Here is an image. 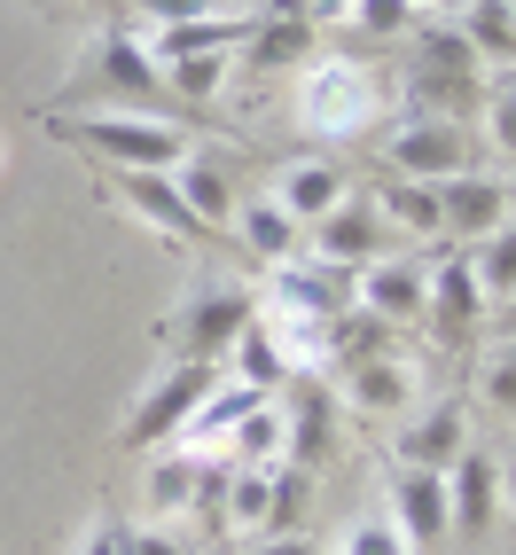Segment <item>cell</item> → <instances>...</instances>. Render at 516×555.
Returning a JSON list of instances; mask_svg holds the SVG:
<instances>
[{"label":"cell","instance_id":"d590c367","mask_svg":"<svg viewBox=\"0 0 516 555\" xmlns=\"http://www.w3.org/2000/svg\"><path fill=\"white\" fill-rule=\"evenodd\" d=\"M501 493H508V508H516V469H508V477H501Z\"/></svg>","mask_w":516,"mask_h":555},{"label":"cell","instance_id":"ac0fdd59","mask_svg":"<svg viewBox=\"0 0 516 555\" xmlns=\"http://www.w3.org/2000/svg\"><path fill=\"white\" fill-rule=\"evenodd\" d=\"M493 508H501V469H493V454H462L454 469H447V516H454V532L462 540H477L493 525Z\"/></svg>","mask_w":516,"mask_h":555},{"label":"cell","instance_id":"e575fe53","mask_svg":"<svg viewBox=\"0 0 516 555\" xmlns=\"http://www.w3.org/2000/svg\"><path fill=\"white\" fill-rule=\"evenodd\" d=\"M501 328H508V345H516V298H508V306H501Z\"/></svg>","mask_w":516,"mask_h":555},{"label":"cell","instance_id":"cb8c5ba5","mask_svg":"<svg viewBox=\"0 0 516 555\" xmlns=\"http://www.w3.org/2000/svg\"><path fill=\"white\" fill-rule=\"evenodd\" d=\"M462 48L477 55V63H516V24H508V9L501 0H462Z\"/></svg>","mask_w":516,"mask_h":555},{"label":"cell","instance_id":"ab89813d","mask_svg":"<svg viewBox=\"0 0 516 555\" xmlns=\"http://www.w3.org/2000/svg\"><path fill=\"white\" fill-rule=\"evenodd\" d=\"M408 9H430V0H408Z\"/></svg>","mask_w":516,"mask_h":555},{"label":"cell","instance_id":"3957f363","mask_svg":"<svg viewBox=\"0 0 516 555\" xmlns=\"http://www.w3.org/2000/svg\"><path fill=\"white\" fill-rule=\"evenodd\" d=\"M298 118L321 141H360L384 118V70L360 55H313L298 70Z\"/></svg>","mask_w":516,"mask_h":555},{"label":"cell","instance_id":"8d00e7d4","mask_svg":"<svg viewBox=\"0 0 516 555\" xmlns=\"http://www.w3.org/2000/svg\"><path fill=\"white\" fill-rule=\"evenodd\" d=\"M501 94H508V109H516V79H508V87H501Z\"/></svg>","mask_w":516,"mask_h":555},{"label":"cell","instance_id":"484cf974","mask_svg":"<svg viewBox=\"0 0 516 555\" xmlns=\"http://www.w3.org/2000/svg\"><path fill=\"white\" fill-rule=\"evenodd\" d=\"M157 70H165V94H172V102L211 109L219 87H228V70H235V55H180V63H157Z\"/></svg>","mask_w":516,"mask_h":555},{"label":"cell","instance_id":"8fae6325","mask_svg":"<svg viewBox=\"0 0 516 555\" xmlns=\"http://www.w3.org/2000/svg\"><path fill=\"white\" fill-rule=\"evenodd\" d=\"M423 298H430V267H415V258H399V250L367 258V267L352 274V306L376 313V321H415Z\"/></svg>","mask_w":516,"mask_h":555},{"label":"cell","instance_id":"d6986e66","mask_svg":"<svg viewBox=\"0 0 516 555\" xmlns=\"http://www.w3.org/2000/svg\"><path fill=\"white\" fill-rule=\"evenodd\" d=\"M118 180V196H126V211H141L150 228L165 235V243H204V228H196V211L180 204V189L165 172H109Z\"/></svg>","mask_w":516,"mask_h":555},{"label":"cell","instance_id":"1f68e13d","mask_svg":"<svg viewBox=\"0 0 516 555\" xmlns=\"http://www.w3.org/2000/svg\"><path fill=\"white\" fill-rule=\"evenodd\" d=\"M70 555H126V525H118V516H94L87 540L70 547Z\"/></svg>","mask_w":516,"mask_h":555},{"label":"cell","instance_id":"5bb4252c","mask_svg":"<svg viewBox=\"0 0 516 555\" xmlns=\"http://www.w3.org/2000/svg\"><path fill=\"white\" fill-rule=\"evenodd\" d=\"M462 454H469V415L454 399L423 406V415L399 430V469H454Z\"/></svg>","mask_w":516,"mask_h":555},{"label":"cell","instance_id":"44dd1931","mask_svg":"<svg viewBox=\"0 0 516 555\" xmlns=\"http://www.w3.org/2000/svg\"><path fill=\"white\" fill-rule=\"evenodd\" d=\"M306 55H321L313 16H250L243 63H258V70H289V63H306Z\"/></svg>","mask_w":516,"mask_h":555},{"label":"cell","instance_id":"5b68a950","mask_svg":"<svg viewBox=\"0 0 516 555\" xmlns=\"http://www.w3.org/2000/svg\"><path fill=\"white\" fill-rule=\"evenodd\" d=\"M384 165H391L399 180H423V189H438V180L469 172V133H462V118L408 109V118L384 133Z\"/></svg>","mask_w":516,"mask_h":555},{"label":"cell","instance_id":"603a6c76","mask_svg":"<svg viewBox=\"0 0 516 555\" xmlns=\"http://www.w3.org/2000/svg\"><path fill=\"white\" fill-rule=\"evenodd\" d=\"M228 384H243V391H258V399H274V391L289 384V360H282V345H274L267 321H250L243 337L228 345Z\"/></svg>","mask_w":516,"mask_h":555},{"label":"cell","instance_id":"e0dca14e","mask_svg":"<svg viewBox=\"0 0 516 555\" xmlns=\"http://www.w3.org/2000/svg\"><path fill=\"white\" fill-rule=\"evenodd\" d=\"M328 454H337V399H328V391H298L282 406V462L313 469Z\"/></svg>","mask_w":516,"mask_h":555},{"label":"cell","instance_id":"52a82bcc","mask_svg":"<svg viewBox=\"0 0 516 555\" xmlns=\"http://www.w3.org/2000/svg\"><path fill=\"white\" fill-rule=\"evenodd\" d=\"M211 384H219V376H211L204 360H172L165 376H157L150 391H141V406L126 415V447H141V454L172 447V438H180V423L196 415V399H204Z\"/></svg>","mask_w":516,"mask_h":555},{"label":"cell","instance_id":"4316f807","mask_svg":"<svg viewBox=\"0 0 516 555\" xmlns=\"http://www.w3.org/2000/svg\"><path fill=\"white\" fill-rule=\"evenodd\" d=\"M228 447H235V462H243V469H274V462H282V399H258L250 415L235 423Z\"/></svg>","mask_w":516,"mask_h":555},{"label":"cell","instance_id":"83f0119b","mask_svg":"<svg viewBox=\"0 0 516 555\" xmlns=\"http://www.w3.org/2000/svg\"><path fill=\"white\" fill-rule=\"evenodd\" d=\"M469 274L486 298H516V219H501L486 243H469Z\"/></svg>","mask_w":516,"mask_h":555},{"label":"cell","instance_id":"7a4b0ae2","mask_svg":"<svg viewBox=\"0 0 516 555\" xmlns=\"http://www.w3.org/2000/svg\"><path fill=\"white\" fill-rule=\"evenodd\" d=\"M48 133L102 157L109 172H172L189 157V133L172 118H150V109H79V118H48Z\"/></svg>","mask_w":516,"mask_h":555},{"label":"cell","instance_id":"7402d4cb","mask_svg":"<svg viewBox=\"0 0 516 555\" xmlns=\"http://www.w3.org/2000/svg\"><path fill=\"white\" fill-rule=\"evenodd\" d=\"M228 228L243 235V250L250 258H267V267H282V258H298V219H289L274 196H250V204H235V219H228Z\"/></svg>","mask_w":516,"mask_h":555},{"label":"cell","instance_id":"ba28073f","mask_svg":"<svg viewBox=\"0 0 516 555\" xmlns=\"http://www.w3.org/2000/svg\"><path fill=\"white\" fill-rule=\"evenodd\" d=\"M415 87H423L415 109H438V118L477 102V55L462 48V31H415Z\"/></svg>","mask_w":516,"mask_h":555},{"label":"cell","instance_id":"2e32d148","mask_svg":"<svg viewBox=\"0 0 516 555\" xmlns=\"http://www.w3.org/2000/svg\"><path fill=\"white\" fill-rule=\"evenodd\" d=\"M165 180L180 189V204L196 211V228H204V235H219V228L235 219V204H243V196H235V172L219 165V157H196V150L180 157V165H172Z\"/></svg>","mask_w":516,"mask_h":555},{"label":"cell","instance_id":"7c38bea8","mask_svg":"<svg viewBox=\"0 0 516 555\" xmlns=\"http://www.w3.org/2000/svg\"><path fill=\"white\" fill-rule=\"evenodd\" d=\"M508 219V180H486V172H454L438 180V235L454 243H486Z\"/></svg>","mask_w":516,"mask_h":555},{"label":"cell","instance_id":"ffe728a7","mask_svg":"<svg viewBox=\"0 0 516 555\" xmlns=\"http://www.w3.org/2000/svg\"><path fill=\"white\" fill-rule=\"evenodd\" d=\"M345 399L360 415H399V406L415 399V376L384 352H345Z\"/></svg>","mask_w":516,"mask_h":555},{"label":"cell","instance_id":"8992f818","mask_svg":"<svg viewBox=\"0 0 516 555\" xmlns=\"http://www.w3.org/2000/svg\"><path fill=\"white\" fill-rule=\"evenodd\" d=\"M258 313L267 321H337V313H352V274L321 267V258H282V267H267Z\"/></svg>","mask_w":516,"mask_h":555},{"label":"cell","instance_id":"d6a6232c","mask_svg":"<svg viewBox=\"0 0 516 555\" xmlns=\"http://www.w3.org/2000/svg\"><path fill=\"white\" fill-rule=\"evenodd\" d=\"M126 555H189L172 532H157V525H141V532H126Z\"/></svg>","mask_w":516,"mask_h":555},{"label":"cell","instance_id":"6da1fadb","mask_svg":"<svg viewBox=\"0 0 516 555\" xmlns=\"http://www.w3.org/2000/svg\"><path fill=\"white\" fill-rule=\"evenodd\" d=\"M63 102H102V109H150V118H165L172 94H165V70L150 55V40H141L133 24H109L87 40L79 55V79L63 87Z\"/></svg>","mask_w":516,"mask_h":555},{"label":"cell","instance_id":"9c48e42d","mask_svg":"<svg viewBox=\"0 0 516 555\" xmlns=\"http://www.w3.org/2000/svg\"><path fill=\"white\" fill-rule=\"evenodd\" d=\"M384 243H391V228L376 219V204L367 196H345L328 219H313V250L306 258H321V267H345V274H360L367 258H384Z\"/></svg>","mask_w":516,"mask_h":555},{"label":"cell","instance_id":"f1b7e54d","mask_svg":"<svg viewBox=\"0 0 516 555\" xmlns=\"http://www.w3.org/2000/svg\"><path fill=\"white\" fill-rule=\"evenodd\" d=\"M345 16L367 31V40H399V31H415V9H408V0H352Z\"/></svg>","mask_w":516,"mask_h":555},{"label":"cell","instance_id":"30bf717a","mask_svg":"<svg viewBox=\"0 0 516 555\" xmlns=\"http://www.w3.org/2000/svg\"><path fill=\"white\" fill-rule=\"evenodd\" d=\"M391 525H399V540H408L415 555L447 547V532H454V516H447V469H399L391 477Z\"/></svg>","mask_w":516,"mask_h":555},{"label":"cell","instance_id":"9a60e30c","mask_svg":"<svg viewBox=\"0 0 516 555\" xmlns=\"http://www.w3.org/2000/svg\"><path fill=\"white\" fill-rule=\"evenodd\" d=\"M298 228H313V219H328L345 204V165H328V157H289L282 172H274V189H267Z\"/></svg>","mask_w":516,"mask_h":555},{"label":"cell","instance_id":"74e56055","mask_svg":"<svg viewBox=\"0 0 516 555\" xmlns=\"http://www.w3.org/2000/svg\"><path fill=\"white\" fill-rule=\"evenodd\" d=\"M501 9H508V24H516V0H501Z\"/></svg>","mask_w":516,"mask_h":555},{"label":"cell","instance_id":"f35d334b","mask_svg":"<svg viewBox=\"0 0 516 555\" xmlns=\"http://www.w3.org/2000/svg\"><path fill=\"white\" fill-rule=\"evenodd\" d=\"M328 9H352V0H328Z\"/></svg>","mask_w":516,"mask_h":555},{"label":"cell","instance_id":"836d02e7","mask_svg":"<svg viewBox=\"0 0 516 555\" xmlns=\"http://www.w3.org/2000/svg\"><path fill=\"white\" fill-rule=\"evenodd\" d=\"M250 555H321L313 540H298V532H258V547Z\"/></svg>","mask_w":516,"mask_h":555},{"label":"cell","instance_id":"4fadbf2b","mask_svg":"<svg viewBox=\"0 0 516 555\" xmlns=\"http://www.w3.org/2000/svg\"><path fill=\"white\" fill-rule=\"evenodd\" d=\"M423 313H430V328L447 345H469V328H477V313H486V289H477V274H469V250H447L430 267V298H423Z\"/></svg>","mask_w":516,"mask_h":555},{"label":"cell","instance_id":"d4e9b609","mask_svg":"<svg viewBox=\"0 0 516 555\" xmlns=\"http://www.w3.org/2000/svg\"><path fill=\"white\" fill-rule=\"evenodd\" d=\"M367 204H376V219H384V228H408V235H438V189H423V180H384V189L376 196H367Z\"/></svg>","mask_w":516,"mask_h":555},{"label":"cell","instance_id":"60d3db41","mask_svg":"<svg viewBox=\"0 0 516 555\" xmlns=\"http://www.w3.org/2000/svg\"><path fill=\"white\" fill-rule=\"evenodd\" d=\"M150 16H157V0H150Z\"/></svg>","mask_w":516,"mask_h":555},{"label":"cell","instance_id":"4dcf8cb0","mask_svg":"<svg viewBox=\"0 0 516 555\" xmlns=\"http://www.w3.org/2000/svg\"><path fill=\"white\" fill-rule=\"evenodd\" d=\"M477 391H486L501 415H516V345H508V352H493L486 367H477Z\"/></svg>","mask_w":516,"mask_h":555},{"label":"cell","instance_id":"f546056e","mask_svg":"<svg viewBox=\"0 0 516 555\" xmlns=\"http://www.w3.org/2000/svg\"><path fill=\"white\" fill-rule=\"evenodd\" d=\"M337 555H415V547L399 540L391 516H367V525H352V532H345V547H337Z\"/></svg>","mask_w":516,"mask_h":555},{"label":"cell","instance_id":"277c9868","mask_svg":"<svg viewBox=\"0 0 516 555\" xmlns=\"http://www.w3.org/2000/svg\"><path fill=\"white\" fill-rule=\"evenodd\" d=\"M258 321V289H243V282H204L189 306H180L172 321H165V345H172V360H228V345L243 337V328Z\"/></svg>","mask_w":516,"mask_h":555}]
</instances>
